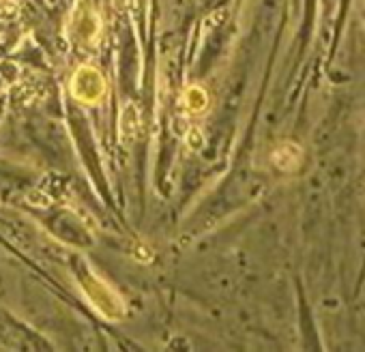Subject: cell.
Segmentation results:
<instances>
[{"label": "cell", "instance_id": "cell-1", "mask_svg": "<svg viewBox=\"0 0 365 352\" xmlns=\"http://www.w3.org/2000/svg\"><path fill=\"white\" fill-rule=\"evenodd\" d=\"M73 90H76V97H80V99H84V101H95V99H99V97H101V90H103L101 76L95 73L93 69H82V71L76 76Z\"/></svg>", "mask_w": 365, "mask_h": 352}]
</instances>
